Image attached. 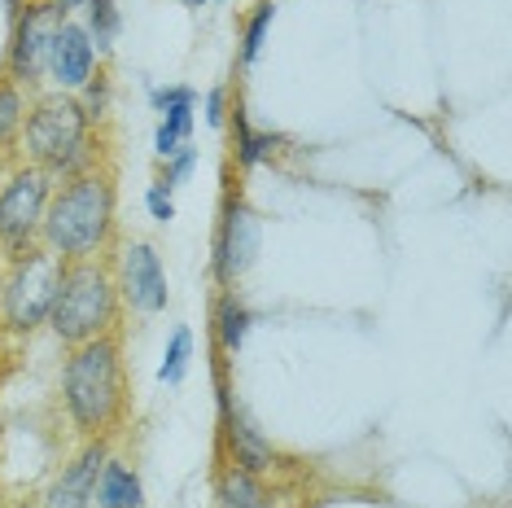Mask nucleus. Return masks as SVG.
I'll return each instance as SVG.
<instances>
[{
    "label": "nucleus",
    "instance_id": "nucleus-22",
    "mask_svg": "<svg viewBox=\"0 0 512 508\" xmlns=\"http://www.w3.org/2000/svg\"><path fill=\"white\" fill-rule=\"evenodd\" d=\"M88 101L79 110H84V119L92 123V119H106V106H110V84H106V75H92L88 79Z\"/></svg>",
    "mask_w": 512,
    "mask_h": 508
},
{
    "label": "nucleus",
    "instance_id": "nucleus-13",
    "mask_svg": "<svg viewBox=\"0 0 512 508\" xmlns=\"http://www.w3.org/2000/svg\"><path fill=\"white\" fill-rule=\"evenodd\" d=\"M145 504V487L127 465L119 460H106L97 478V508H141Z\"/></svg>",
    "mask_w": 512,
    "mask_h": 508
},
{
    "label": "nucleus",
    "instance_id": "nucleus-24",
    "mask_svg": "<svg viewBox=\"0 0 512 508\" xmlns=\"http://www.w3.org/2000/svg\"><path fill=\"white\" fill-rule=\"evenodd\" d=\"M18 119H22V101H18V92H14V88H0V141H5V136L14 132Z\"/></svg>",
    "mask_w": 512,
    "mask_h": 508
},
{
    "label": "nucleus",
    "instance_id": "nucleus-3",
    "mask_svg": "<svg viewBox=\"0 0 512 508\" xmlns=\"http://www.w3.org/2000/svg\"><path fill=\"white\" fill-rule=\"evenodd\" d=\"M49 325L62 342H92L106 338V329L114 325V285L97 263L79 259L62 272V290L53 298Z\"/></svg>",
    "mask_w": 512,
    "mask_h": 508
},
{
    "label": "nucleus",
    "instance_id": "nucleus-14",
    "mask_svg": "<svg viewBox=\"0 0 512 508\" xmlns=\"http://www.w3.org/2000/svg\"><path fill=\"white\" fill-rule=\"evenodd\" d=\"M219 508H272V500H267L259 473H246L232 465L219 473Z\"/></svg>",
    "mask_w": 512,
    "mask_h": 508
},
{
    "label": "nucleus",
    "instance_id": "nucleus-27",
    "mask_svg": "<svg viewBox=\"0 0 512 508\" xmlns=\"http://www.w3.org/2000/svg\"><path fill=\"white\" fill-rule=\"evenodd\" d=\"M53 5H57V9H62V14H66V9H79V5H88V0H53Z\"/></svg>",
    "mask_w": 512,
    "mask_h": 508
},
{
    "label": "nucleus",
    "instance_id": "nucleus-11",
    "mask_svg": "<svg viewBox=\"0 0 512 508\" xmlns=\"http://www.w3.org/2000/svg\"><path fill=\"white\" fill-rule=\"evenodd\" d=\"M106 443H88L84 452H79V460L71 469L57 478V487L49 491V508H92L97 504V478H101V469H106Z\"/></svg>",
    "mask_w": 512,
    "mask_h": 508
},
{
    "label": "nucleus",
    "instance_id": "nucleus-26",
    "mask_svg": "<svg viewBox=\"0 0 512 508\" xmlns=\"http://www.w3.org/2000/svg\"><path fill=\"white\" fill-rule=\"evenodd\" d=\"M206 123H211V127H224V88H211V92H206Z\"/></svg>",
    "mask_w": 512,
    "mask_h": 508
},
{
    "label": "nucleus",
    "instance_id": "nucleus-12",
    "mask_svg": "<svg viewBox=\"0 0 512 508\" xmlns=\"http://www.w3.org/2000/svg\"><path fill=\"white\" fill-rule=\"evenodd\" d=\"M224 430H228V447H232V456H237V469H246V473H263V469H272L276 465V452H272V443L259 434V425H254L246 412L237 408L232 399H224Z\"/></svg>",
    "mask_w": 512,
    "mask_h": 508
},
{
    "label": "nucleus",
    "instance_id": "nucleus-1",
    "mask_svg": "<svg viewBox=\"0 0 512 508\" xmlns=\"http://www.w3.org/2000/svg\"><path fill=\"white\" fill-rule=\"evenodd\" d=\"M114 228V184L106 176H75L44 211V237L62 259H88Z\"/></svg>",
    "mask_w": 512,
    "mask_h": 508
},
{
    "label": "nucleus",
    "instance_id": "nucleus-17",
    "mask_svg": "<svg viewBox=\"0 0 512 508\" xmlns=\"http://www.w3.org/2000/svg\"><path fill=\"white\" fill-rule=\"evenodd\" d=\"M189 360H193V333L180 325L176 333H171L167 360H162V368H158V381H162V386H180V381L189 377Z\"/></svg>",
    "mask_w": 512,
    "mask_h": 508
},
{
    "label": "nucleus",
    "instance_id": "nucleus-18",
    "mask_svg": "<svg viewBox=\"0 0 512 508\" xmlns=\"http://www.w3.org/2000/svg\"><path fill=\"white\" fill-rule=\"evenodd\" d=\"M281 141V136H272V132H254L250 119H246V110L237 106V163L241 167H254V163H263L267 154H272V145Z\"/></svg>",
    "mask_w": 512,
    "mask_h": 508
},
{
    "label": "nucleus",
    "instance_id": "nucleus-16",
    "mask_svg": "<svg viewBox=\"0 0 512 508\" xmlns=\"http://www.w3.org/2000/svg\"><path fill=\"white\" fill-rule=\"evenodd\" d=\"M250 325H254L250 307H246V303H237V298L228 294L224 303H219V346H224V351H237V346L246 342Z\"/></svg>",
    "mask_w": 512,
    "mask_h": 508
},
{
    "label": "nucleus",
    "instance_id": "nucleus-19",
    "mask_svg": "<svg viewBox=\"0 0 512 508\" xmlns=\"http://www.w3.org/2000/svg\"><path fill=\"white\" fill-rule=\"evenodd\" d=\"M88 40H92V49H101L106 53L114 36H119V5L114 0H88Z\"/></svg>",
    "mask_w": 512,
    "mask_h": 508
},
{
    "label": "nucleus",
    "instance_id": "nucleus-15",
    "mask_svg": "<svg viewBox=\"0 0 512 508\" xmlns=\"http://www.w3.org/2000/svg\"><path fill=\"white\" fill-rule=\"evenodd\" d=\"M189 132H193V101H176V106L162 110V123H158V136H154V154L167 163V158L180 154V145H189Z\"/></svg>",
    "mask_w": 512,
    "mask_h": 508
},
{
    "label": "nucleus",
    "instance_id": "nucleus-4",
    "mask_svg": "<svg viewBox=\"0 0 512 508\" xmlns=\"http://www.w3.org/2000/svg\"><path fill=\"white\" fill-rule=\"evenodd\" d=\"M27 145L49 171L79 176V167L92 158L88 149V119L71 97H53L27 119Z\"/></svg>",
    "mask_w": 512,
    "mask_h": 508
},
{
    "label": "nucleus",
    "instance_id": "nucleus-5",
    "mask_svg": "<svg viewBox=\"0 0 512 508\" xmlns=\"http://www.w3.org/2000/svg\"><path fill=\"white\" fill-rule=\"evenodd\" d=\"M62 254L53 250H27L18 259L14 276H9L5 290V316L18 333H31L36 325H44L53 311V298L62 290Z\"/></svg>",
    "mask_w": 512,
    "mask_h": 508
},
{
    "label": "nucleus",
    "instance_id": "nucleus-28",
    "mask_svg": "<svg viewBox=\"0 0 512 508\" xmlns=\"http://www.w3.org/2000/svg\"><path fill=\"white\" fill-rule=\"evenodd\" d=\"M184 5H202V0H184Z\"/></svg>",
    "mask_w": 512,
    "mask_h": 508
},
{
    "label": "nucleus",
    "instance_id": "nucleus-21",
    "mask_svg": "<svg viewBox=\"0 0 512 508\" xmlns=\"http://www.w3.org/2000/svg\"><path fill=\"white\" fill-rule=\"evenodd\" d=\"M145 206H149V215H154L158 224H171V219H176V202H171V184H167V180H154V184H149Z\"/></svg>",
    "mask_w": 512,
    "mask_h": 508
},
{
    "label": "nucleus",
    "instance_id": "nucleus-6",
    "mask_svg": "<svg viewBox=\"0 0 512 508\" xmlns=\"http://www.w3.org/2000/svg\"><path fill=\"white\" fill-rule=\"evenodd\" d=\"M49 211V176L44 171H18L0 193V241L14 250V259L31 250V233Z\"/></svg>",
    "mask_w": 512,
    "mask_h": 508
},
{
    "label": "nucleus",
    "instance_id": "nucleus-9",
    "mask_svg": "<svg viewBox=\"0 0 512 508\" xmlns=\"http://www.w3.org/2000/svg\"><path fill=\"white\" fill-rule=\"evenodd\" d=\"M123 298L141 316H154L167 307V272H162V259L149 241H132L123 250Z\"/></svg>",
    "mask_w": 512,
    "mask_h": 508
},
{
    "label": "nucleus",
    "instance_id": "nucleus-10",
    "mask_svg": "<svg viewBox=\"0 0 512 508\" xmlns=\"http://www.w3.org/2000/svg\"><path fill=\"white\" fill-rule=\"evenodd\" d=\"M92 66H97V49H92L88 31L79 22H57L53 44H49V71L62 88H84L92 79Z\"/></svg>",
    "mask_w": 512,
    "mask_h": 508
},
{
    "label": "nucleus",
    "instance_id": "nucleus-23",
    "mask_svg": "<svg viewBox=\"0 0 512 508\" xmlns=\"http://www.w3.org/2000/svg\"><path fill=\"white\" fill-rule=\"evenodd\" d=\"M193 163H197V149H193V145H180V154H176V158H167V176H162V180H167L171 189H176V184L189 180Z\"/></svg>",
    "mask_w": 512,
    "mask_h": 508
},
{
    "label": "nucleus",
    "instance_id": "nucleus-8",
    "mask_svg": "<svg viewBox=\"0 0 512 508\" xmlns=\"http://www.w3.org/2000/svg\"><path fill=\"white\" fill-rule=\"evenodd\" d=\"M66 14L53 5V0H40V5H27L14 22V44H9V71L18 79H40V71L49 66V44L53 31Z\"/></svg>",
    "mask_w": 512,
    "mask_h": 508
},
{
    "label": "nucleus",
    "instance_id": "nucleus-25",
    "mask_svg": "<svg viewBox=\"0 0 512 508\" xmlns=\"http://www.w3.org/2000/svg\"><path fill=\"white\" fill-rule=\"evenodd\" d=\"M176 101H197V92H193V88H158V92H154V106H158V110L176 106Z\"/></svg>",
    "mask_w": 512,
    "mask_h": 508
},
{
    "label": "nucleus",
    "instance_id": "nucleus-20",
    "mask_svg": "<svg viewBox=\"0 0 512 508\" xmlns=\"http://www.w3.org/2000/svg\"><path fill=\"white\" fill-rule=\"evenodd\" d=\"M272 18H276V5L267 0V5L254 9V18L246 22V40H241V62L246 66L263 53V40H267V31H272Z\"/></svg>",
    "mask_w": 512,
    "mask_h": 508
},
{
    "label": "nucleus",
    "instance_id": "nucleus-2",
    "mask_svg": "<svg viewBox=\"0 0 512 508\" xmlns=\"http://www.w3.org/2000/svg\"><path fill=\"white\" fill-rule=\"evenodd\" d=\"M66 408L84 434H101L123 412V364L119 342L92 338L66 360Z\"/></svg>",
    "mask_w": 512,
    "mask_h": 508
},
{
    "label": "nucleus",
    "instance_id": "nucleus-29",
    "mask_svg": "<svg viewBox=\"0 0 512 508\" xmlns=\"http://www.w3.org/2000/svg\"><path fill=\"white\" fill-rule=\"evenodd\" d=\"M219 5H228V0H219Z\"/></svg>",
    "mask_w": 512,
    "mask_h": 508
},
{
    "label": "nucleus",
    "instance_id": "nucleus-7",
    "mask_svg": "<svg viewBox=\"0 0 512 508\" xmlns=\"http://www.w3.org/2000/svg\"><path fill=\"white\" fill-rule=\"evenodd\" d=\"M259 246H263L259 215H254L241 198H228L224 219H219V237H215V276H219V285H232L237 276H246L254 268V259H259Z\"/></svg>",
    "mask_w": 512,
    "mask_h": 508
}]
</instances>
